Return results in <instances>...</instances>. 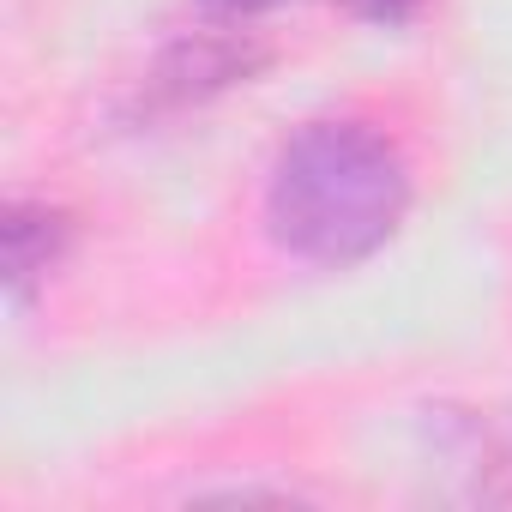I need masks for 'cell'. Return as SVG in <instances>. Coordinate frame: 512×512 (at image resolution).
Returning <instances> with one entry per match:
<instances>
[{
	"label": "cell",
	"mask_w": 512,
	"mask_h": 512,
	"mask_svg": "<svg viewBox=\"0 0 512 512\" xmlns=\"http://www.w3.org/2000/svg\"><path fill=\"white\" fill-rule=\"evenodd\" d=\"M410 211V163L404 151L362 121H314L302 127L266 187V223L278 247L308 266H356L380 253Z\"/></svg>",
	"instance_id": "1"
},
{
	"label": "cell",
	"mask_w": 512,
	"mask_h": 512,
	"mask_svg": "<svg viewBox=\"0 0 512 512\" xmlns=\"http://www.w3.org/2000/svg\"><path fill=\"white\" fill-rule=\"evenodd\" d=\"M67 217L49 205H13L7 223H0V253H7V290L25 296L67 247Z\"/></svg>",
	"instance_id": "2"
},
{
	"label": "cell",
	"mask_w": 512,
	"mask_h": 512,
	"mask_svg": "<svg viewBox=\"0 0 512 512\" xmlns=\"http://www.w3.org/2000/svg\"><path fill=\"white\" fill-rule=\"evenodd\" d=\"M422 7H428V0H356V13L374 19V25H410Z\"/></svg>",
	"instance_id": "3"
},
{
	"label": "cell",
	"mask_w": 512,
	"mask_h": 512,
	"mask_svg": "<svg viewBox=\"0 0 512 512\" xmlns=\"http://www.w3.org/2000/svg\"><path fill=\"white\" fill-rule=\"evenodd\" d=\"M211 13H223V19H247V13H266V7H278V0H205Z\"/></svg>",
	"instance_id": "4"
}]
</instances>
